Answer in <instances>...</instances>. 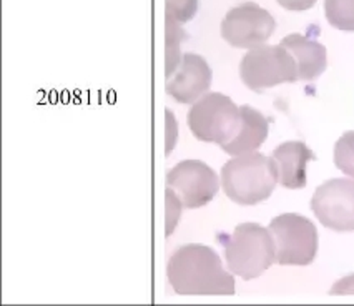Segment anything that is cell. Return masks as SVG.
Returning a JSON list of instances; mask_svg holds the SVG:
<instances>
[{"label":"cell","instance_id":"obj_3","mask_svg":"<svg viewBox=\"0 0 354 306\" xmlns=\"http://www.w3.org/2000/svg\"><path fill=\"white\" fill-rule=\"evenodd\" d=\"M221 243L228 270L243 280L258 278L277 262L273 235L258 223H241Z\"/></svg>","mask_w":354,"mask_h":306},{"label":"cell","instance_id":"obj_14","mask_svg":"<svg viewBox=\"0 0 354 306\" xmlns=\"http://www.w3.org/2000/svg\"><path fill=\"white\" fill-rule=\"evenodd\" d=\"M185 32L182 24H178L171 17H165V75L167 78L175 72L182 60L180 44L185 40Z\"/></svg>","mask_w":354,"mask_h":306},{"label":"cell","instance_id":"obj_5","mask_svg":"<svg viewBox=\"0 0 354 306\" xmlns=\"http://www.w3.org/2000/svg\"><path fill=\"white\" fill-rule=\"evenodd\" d=\"M240 77L243 84L254 92L299 80L298 64L281 44H263L250 48L240 64Z\"/></svg>","mask_w":354,"mask_h":306},{"label":"cell","instance_id":"obj_19","mask_svg":"<svg viewBox=\"0 0 354 306\" xmlns=\"http://www.w3.org/2000/svg\"><path fill=\"white\" fill-rule=\"evenodd\" d=\"M165 115H167V143H165V155H170L173 148L176 145V135H178V125H176L175 115L171 114V110H165Z\"/></svg>","mask_w":354,"mask_h":306},{"label":"cell","instance_id":"obj_4","mask_svg":"<svg viewBox=\"0 0 354 306\" xmlns=\"http://www.w3.org/2000/svg\"><path fill=\"white\" fill-rule=\"evenodd\" d=\"M188 127L201 142L225 145L241 127V110L223 93H205L188 111Z\"/></svg>","mask_w":354,"mask_h":306},{"label":"cell","instance_id":"obj_15","mask_svg":"<svg viewBox=\"0 0 354 306\" xmlns=\"http://www.w3.org/2000/svg\"><path fill=\"white\" fill-rule=\"evenodd\" d=\"M324 14L337 30L354 32V0H324Z\"/></svg>","mask_w":354,"mask_h":306},{"label":"cell","instance_id":"obj_7","mask_svg":"<svg viewBox=\"0 0 354 306\" xmlns=\"http://www.w3.org/2000/svg\"><path fill=\"white\" fill-rule=\"evenodd\" d=\"M277 22L268 10L254 2H243L226 12L221 20V37L232 47L253 48L273 35Z\"/></svg>","mask_w":354,"mask_h":306},{"label":"cell","instance_id":"obj_18","mask_svg":"<svg viewBox=\"0 0 354 306\" xmlns=\"http://www.w3.org/2000/svg\"><path fill=\"white\" fill-rule=\"evenodd\" d=\"M165 197H167V231H165V233H167V237H170L173 231H175L180 215H182L183 204L182 200H180V197L176 195L175 190L170 187L167 188Z\"/></svg>","mask_w":354,"mask_h":306},{"label":"cell","instance_id":"obj_8","mask_svg":"<svg viewBox=\"0 0 354 306\" xmlns=\"http://www.w3.org/2000/svg\"><path fill=\"white\" fill-rule=\"evenodd\" d=\"M311 210L326 228L354 231V179H333L316 188Z\"/></svg>","mask_w":354,"mask_h":306},{"label":"cell","instance_id":"obj_2","mask_svg":"<svg viewBox=\"0 0 354 306\" xmlns=\"http://www.w3.org/2000/svg\"><path fill=\"white\" fill-rule=\"evenodd\" d=\"M278 183V167L273 156L258 152L233 156L221 168L225 195L238 205H258L268 200Z\"/></svg>","mask_w":354,"mask_h":306},{"label":"cell","instance_id":"obj_20","mask_svg":"<svg viewBox=\"0 0 354 306\" xmlns=\"http://www.w3.org/2000/svg\"><path fill=\"white\" fill-rule=\"evenodd\" d=\"M329 295H354V275H348L329 289Z\"/></svg>","mask_w":354,"mask_h":306},{"label":"cell","instance_id":"obj_10","mask_svg":"<svg viewBox=\"0 0 354 306\" xmlns=\"http://www.w3.org/2000/svg\"><path fill=\"white\" fill-rule=\"evenodd\" d=\"M212 85V69L196 53H183L178 67L167 78L165 90L180 103H195Z\"/></svg>","mask_w":354,"mask_h":306},{"label":"cell","instance_id":"obj_9","mask_svg":"<svg viewBox=\"0 0 354 306\" xmlns=\"http://www.w3.org/2000/svg\"><path fill=\"white\" fill-rule=\"evenodd\" d=\"M167 187L178 193L185 208H200L215 198L220 180L205 162L183 160L167 172Z\"/></svg>","mask_w":354,"mask_h":306},{"label":"cell","instance_id":"obj_16","mask_svg":"<svg viewBox=\"0 0 354 306\" xmlns=\"http://www.w3.org/2000/svg\"><path fill=\"white\" fill-rule=\"evenodd\" d=\"M335 165L354 179V130L344 132L335 145Z\"/></svg>","mask_w":354,"mask_h":306},{"label":"cell","instance_id":"obj_17","mask_svg":"<svg viewBox=\"0 0 354 306\" xmlns=\"http://www.w3.org/2000/svg\"><path fill=\"white\" fill-rule=\"evenodd\" d=\"M198 0H165V17H171L178 24H187L198 12Z\"/></svg>","mask_w":354,"mask_h":306},{"label":"cell","instance_id":"obj_13","mask_svg":"<svg viewBox=\"0 0 354 306\" xmlns=\"http://www.w3.org/2000/svg\"><path fill=\"white\" fill-rule=\"evenodd\" d=\"M241 127L238 134L230 142L221 145V150L228 155H241V153L254 152L268 138V120L261 111L250 105L240 107Z\"/></svg>","mask_w":354,"mask_h":306},{"label":"cell","instance_id":"obj_1","mask_svg":"<svg viewBox=\"0 0 354 306\" xmlns=\"http://www.w3.org/2000/svg\"><path fill=\"white\" fill-rule=\"evenodd\" d=\"M167 278L175 293L183 296H232L234 278L226 271L213 248L188 243L173 251Z\"/></svg>","mask_w":354,"mask_h":306},{"label":"cell","instance_id":"obj_6","mask_svg":"<svg viewBox=\"0 0 354 306\" xmlns=\"http://www.w3.org/2000/svg\"><path fill=\"white\" fill-rule=\"evenodd\" d=\"M277 246L278 264L306 267L318 253V230L310 218L296 213H285L270 223Z\"/></svg>","mask_w":354,"mask_h":306},{"label":"cell","instance_id":"obj_21","mask_svg":"<svg viewBox=\"0 0 354 306\" xmlns=\"http://www.w3.org/2000/svg\"><path fill=\"white\" fill-rule=\"evenodd\" d=\"M279 6L286 10H295V12H301V10H308L311 7H315V3L318 0H277Z\"/></svg>","mask_w":354,"mask_h":306},{"label":"cell","instance_id":"obj_12","mask_svg":"<svg viewBox=\"0 0 354 306\" xmlns=\"http://www.w3.org/2000/svg\"><path fill=\"white\" fill-rule=\"evenodd\" d=\"M283 47L290 51L298 64L299 80L310 82L318 78L326 70V47L308 35L291 34L281 40Z\"/></svg>","mask_w":354,"mask_h":306},{"label":"cell","instance_id":"obj_11","mask_svg":"<svg viewBox=\"0 0 354 306\" xmlns=\"http://www.w3.org/2000/svg\"><path fill=\"white\" fill-rule=\"evenodd\" d=\"M271 156L277 162L279 185L290 190L306 187L308 162L315 159V153L306 143L285 142L274 148Z\"/></svg>","mask_w":354,"mask_h":306}]
</instances>
